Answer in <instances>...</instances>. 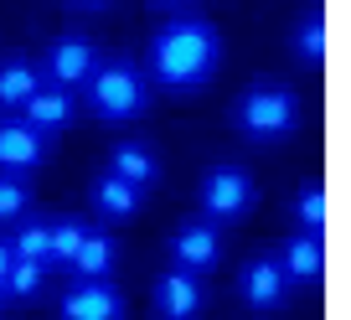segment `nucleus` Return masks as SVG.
Listing matches in <instances>:
<instances>
[{"label":"nucleus","mask_w":351,"mask_h":320,"mask_svg":"<svg viewBox=\"0 0 351 320\" xmlns=\"http://www.w3.org/2000/svg\"><path fill=\"white\" fill-rule=\"evenodd\" d=\"M217 67H222V32L202 16L165 21L150 36V77L160 88H176V93L207 88Z\"/></svg>","instance_id":"f257e3e1"},{"label":"nucleus","mask_w":351,"mask_h":320,"mask_svg":"<svg viewBox=\"0 0 351 320\" xmlns=\"http://www.w3.org/2000/svg\"><path fill=\"white\" fill-rule=\"evenodd\" d=\"M232 124L243 140L253 145H279L300 130V99L285 83H253L238 103H232Z\"/></svg>","instance_id":"f03ea898"},{"label":"nucleus","mask_w":351,"mask_h":320,"mask_svg":"<svg viewBox=\"0 0 351 320\" xmlns=\"http://www.w3.org/2000/svg\"><path fill=\"white\" fill-rule=\"evenodd\" d=\"M83 99L88 109H93V119H140L145 114V77L134 62H124V57H109V62H93V73H88L83 83Z\"/></svg>","instance_id":"7ed1b4c3"},{"label":"nucleus","mask_w":351,"mask_h":320,"mask_svg":"<svg viewBox=\"0 0 351 320\" xmlns=\"http://www.w3.org/2000/svg\"><path fill=\"white\" fill-rule=\"evenodd\" d=\"M202 212H207V222H238L253 212V201H258V186H253V176L243 166H212L207 176H202Z\"/></svg>","instance_id":"20e7f679"},{"label":"nucleus","mask_w":351,"mask_h":320,"mask_svg":"<svg viewBox=\"0 0 351 320\" xmlns=\"http://www.w3.org/2000/svg\"><path fill=\"white\" fill-rule=\"evenodd\" d=\"M93 62H99V52H93V42L88 36H57L52 47H47V57H42V77L52 83V88H83L88 83V73H93Z\"/></svg>","instance_id":"39448f33"},{"label":"nucleus","mask_w":351,"mask_h":320,"mask_svg":"<svg viewBox=\"0 0 351 320\" xmlns=\"http://www.w3.org/2000/svg\"><path fill=\"white\" fill-rule=\"evenodd\" d=\"M222 258V243H217V227L212 222H181L171 238V264L176 269H186V274H212Z\"/></svg>","instance_id":"423d86ee"},{"label":"nucleus","mask_w":351,"mask_h":320,"mask_svg":"<svg viewBox=\"0 0 351 320\" xmlns=\"http://www.w3.org/2000/svg\"><path fill=\"white\" fill-rule=\"evenodd\" d=\"M62 320H124V295L109 279H77L62 295Z\"/></svg>","instance_id":"0eeeda50"},{"label":"nucleus","mask_w":351,"mask_h":320,"mask_svg":"<svg viewBox=\"0 0 351 320\" xmlns=\"http://www.w3.org/2000/svg\"><path fill=\"white\" fill-rule=\"evenodd\" d=\"M202 299H207V284L186 269H171L155 279V315L160 320H197Z\"/></svg>","instance_id":"6e6552de"},{"label":"nucleus","mask_w":351,"mask_h":320,"mask_svg":"<svg viewBox=\"0 0 351 320\" xmlns=\"http://www.w3.org/2000/svg\"><path fill=\"white\" fill-rule=\"evenodd\" d=\"M47 160V134L32 130L26 119H0V171H36Z\"/></svg>","instance_id":"1a4fd4ad"},{"label":"nucleus","mask_w":351,"mask_h":320,"mask_svg":"<svg viewBox=\"0 0 351 320\" xmlns=\"http://www.w3.org/2000/svg\"><path fill=\"white\" fill-rule=\"evenodd\" d=\"M238 295L248 299V310H279L289 299V284H285V274H279L274 258H253V264H243V274H238Z\"/></svg>","instance_id":"9d476101"},{"label":"nucleus","mask_w":351,"mask_h":320,"mask_svg":"<svg viewBox=\"0 0 351 320\" xmlns=\"http://www.w3.org/2000/svg\"><path fill=\"white\" fill-rule=\"evenodd\" d=\"M279 274H285V284H315L320 269H326V248H320L315 232H295L285 248H279Z\"/></svg>","instance_id":"9b49d317"},{"label":"nucleus","mask_w":351,"mask_h":320,"mask_svg":"<svg viewBox=\"0 0 351 320\" xmlns=\"http://www.w3.org/2000/svg\"><path fill=\"white\" fill-rule=\"evenodd\" d=\"M104 171H109V176H119V181H130L134 191H145V186H155V181H160V160H155V150H150V145H140V140L114 145Z\"/></svg>","instance_id":"f8f14e48"},{"label":"nucleus","mask_w":351,"mask_h":320,"mask_svg":"<svg viewBox=\"0 0 351 320\" xmlns=\"http://www.w3.org/2000/svg\"><path fill=\"white\" fill-rule=\"evenodd\" d=\"M21 119L32 124V130H42V134L67 130V124H73V93H67V88H52V83H42V88H36L32 99L21 103Z\"/></svg>","instance_id":"ddd939ff"},{"label":"nucleus","mask_w":351,"mask_h":320,"mask_svg":"<svg viewBox=\"0 0 351 320\" xmlns=\"http://www.w3.org/2000/svg\"><path fill=\"white\" fill-rule=\"evenodd\" d=\"M140 201H145V191H134L130 181L109 176V171H99V176H93V207H99V217L124 222V217H134V212H140Z\"/></svg>","instance_id":"4468645a"},{"label":"nucleus","mask_w":351,"mask_h":320,"mask_svg":"<svg viewBox=\"0 0 351 320\" xmlns=\"http://www.w3.org/2000/svg\"><path fill=\"white\" fill-rule=\"evenodd\" d=\"M114 258H119L114 238H109V232H99V227H88V232H83V248L73 254V264H67V269H73L77 279H109Z\"/></svg>","instance_id":"2eb2a0df"},{"label":"nucleus","mask_w":351,"mask_h":320,"mask_svg":"<svg viewBox=\"0 0 351 320\" xmlns=\"http://www.w3.org/2000/svg\"><path fill=\"white\" fill-rule=\"evenodd\" d=\"M42 88V67L26 57H5L0 62V109H21L32 93Z\"/></svg>","instance_id":"dca6fc26"},{"label":"nucleus","mask_w":351,"mask_h":320,"mask_svg":"<svg viewBox=\"0 0 351 320\" xmlns=\"http://www.w3.org/2000/svg\"><path fill=\"white\" fill-rule=\"evenodd\" d=\"M289 47H295V57H300L305 67H315L320 57H326V11H320V5H305V16L295 21Z\"/></svg>","instance_id":"f3484780"},{"label":"nucleus","mask_w":351,"mask_h":320,"mask_svg":"<svg viewBox=\"0 0 351 320\" xmlns=\"http://www.w3.org/2000/svg\"><path fill=\"white\" fill-rule=\"evenodd\" d=\"M83 222L77 217H52L47 222V269H67L73 264V254L83 248Z\"/></svg>","instance_id":"a211bd4d"},{"label":"nucleus","mask_w":351,"mask_h":320,"mask_svg":"<svg viewBox=\"0 0 351 320\" xmlns=\"http://www.w3.org/2000/svg\"><path fill=\"white\" fill-rule=\"evenodd\" d=\"M5 243H11V254H16V258L47 264V222H42V217H26L21 227H16L11 238H5Z\"/></svg>","instance_id":"6ab92c4d"},{"label":"nucleus","mask_w":351,"mask_h":320,"mask_svg":"<svg viewBox=\"0 0 351 320\" xmlns=\"http://www.w3.org/2000/svg\"><path fill=\"white\" fill-rule=\"evenodd\" d=\"M42 284H47V264H32V258H16L11 274H5V295H11V299L42 295Z\"/></svg>","instance_id":"aec40b11"},{"label":"nucleus","mask_w":351,"mask_h":320,"mask_svg":"<svg viewBox=\"0 0 351 320\" xmlns=\"http://www.w3.org/2000/svg\"><path fill=\"white\" fill-rule=\"evenodd\" d=\"M295 217H300V227H305V232H315V238H320V227H326V191H320L315 181H305V186H300Z\"/></svg>","instance_id":"412c9836"},{"label":"nucleus","mask_w":351,"mask_h":320,"mask_svg":"<svg viewBox=\"0 0 351 320\" xmlns=\"http://www.w3.org/2000/svg\"><path fill=\"white\" fill-rule=\"evenodd\" d=\"M26 201H32L26 181H16V176H0V227L21 217V212H26Z\"/></svg>","instance_id":"4be33fe9"},{"label":"nucleus","mask_w":351,"mask_h":320,"mask_svg":"<svg viewBox=\"0 0 351 320\" xmlns=\"http://www.w3.org/2000/svg\"><path fill=\"white\" fill-rule=\"evenodd\" d=\"M11 264H16V254H11V243L0 238V284H5V274H11Z\"/></svg>","instance_id":"5701e85b"},{"label":"nucleus","mask_w":351,"mask_h":320,"mask_svg":"<svg viewBox=\"0 0 351 320\" xmlns=\"http://www.w3.org/2000/svg\"><path fill=\"white\" fill-rule=\"evenodd\" d=\"M67 5H77V11H99V5H109V0H67Z\"/></svg>","instance_id":"b1692460"},{"label":"nucleus","mask_w":351,"mask_h":320,"mask_svg":"<svg viewBox=\"0 0 351 320\" xmlns=\"http://www.w3.org/2000/svg\"><path fill=\"white\" fill-rule=\"evenodd\" d=\"M150 5H191V0H150Z\"/></svg>","instance_id":"393cba45"},{"label":"nucleus","mask_w":351,"mask_h":320,"mask_svg":"<svg viewBox=\"0 0 351 320\" xmlns=\"http://www.w3.org/2000/svg\"><path fill=\"white\" fill-rule=\"evenodd\" d=\"M0 305H5V284H0Z\"/></svg>","instance_id":"a878e982"}]
</instances>
